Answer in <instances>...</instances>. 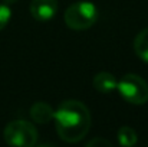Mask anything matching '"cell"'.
I'll use <instances>...</instances> for the list:
<instances>
[{"instance_id": "cell-6", "label": "cell", "mask_w": 148, "mask_h": 147, "mask_svg": "<svg viewBox=\"0 0 148 147\" xmlns=\"http://www.w3.org/2000/svg\"><path fill=\"white\" fill-rule=\"evenodd\" d=\"M30 117L35 123L38 124H48L49 121L53 120L55 117V111L53 108L50 107L48 102H43V101H38L32 105L30 108Z\"/></svg>"}, {"instance_id": "cell-8", "label": "cell", "mask_w": 148, "mask_h": 147, "mask_svg": "<svg viewBox=\"0 0 148 147\" xmlns=\"http://www.w3.org/2000/svg\"><path fill=\"white\" fill-rule=\"evenodd\" d=\"M134 50L143 61L148 62V28L141 30L134 39Z\"/></svg>"}, {"instance_id": "cell-11", "label": "cell", "mask_w": 148, "mask_h": 147, "mask_svg": "<svg viewBox=\"0 0 148 147\" xmlns=\"http://www.w3.org/2000/svg\"><path fill=\"white\" fill-rule=\"evenodd\" d=\"M88 147H95V146H106L109 147L111 146V143L108 141V140H105V139H99V137H97V139H94V140H91V141H88V144H86Z\"/></svg>"}, {"instance_id": "cell-5", "label": "cell", "mask_w": 148, "mask_h": 147, "mask_svg": "<svg viewBox=\"0 0 148 147\" xmlns=\"http://www.w3.org/2000/svg\"><path fill=\"white\" fill-rule=\"evenodd\" d=\"M58 12L56 0H32L30 14L38 22H49Z\"/></svg>"}, {"instance_id": "cell-4", "label": "cell", "mask_w": 148, "mask_h": 147, "mask_svg": "<svg viewBox=\"0 0 148 147\" xmlns=\"http://www.w3.org/2000/svg\"><path fill=\"white\" fill-rule=\"evenodd\" d=\"M116 90L127 102L134 105H143L148 101V85L147 82L135 74H127L118 81Z\"/></svg>"}, {"instance_id": "cell-10", "label": "cell", "mask_w": 148, "mask_h": 147, "mask_svg": "<svg viewBox=\"0 0 148 147\" xmlns=\"http://www.w3.org/2000/svg\"><path fill=\"white\" fill-rule=\"evenodd\" d=\"M10 17H12V10L9 9V4H4V3L0 4V30L6 28Z\"/></svg>"}, {"instance_id": "cell-1", "label": "cell", "mask_w": 148, "mask_h": 147, "mask_svg": "<svg viewBox=\"0 0 148 147\" xmlns=\"http://www.w3.org/2000/svg\"><path fill=\"white\" fill-rule=\"evenodd\" d=\"M55 126L59 137L66 143L82 140L91 128V114L86 105L76 99L63 101L55 111Z\"/></svg>"}, {"instance_id": "cell-2", "label": "cell", "mask_w": 148, "mask_h": 147, "mask_svg": "<svg viewBox=\"0 0 148 147\" xmlns=\"http://www.w3.org/2000/svg\"><path fill=\"white\" fill-rule=\"evenodd\" d=\"M98 9L91 1H78L71 4L65 12V23L72 30H86L95 25Z\"/></svg>"}, {"instance_id": "cell-3", "label": "cell", "mask_w": 148, "mask_h": 147, "mask_svg": "<svg viewBox=\"0 0 148 147\" xmlns=\"http://www.w3.org/2000/svg\"><path fill=\"white\" fill-rule=\"evenodd\" d=\"M4 141L9 146L16 147H33L38 143V130L33 124L25 120L10 121L3 131Z\"/></svg>"}, {"instance_id": "cell-7", "label": "cell", "mask_w": 148, "mask_h": 147, "mask_svg": "<svg viewBox=\"0 0 148 147\" xmlns=\"http://www.w3.org/2000/svg\"><path fill=\"white\" fill-rule=\"evenodd\" d=\"M92 85L94 88L98 91V92H103V94H108V92H112L116 90L118 87V81L115 79V77L109 72H99L92 79Z\"/></svg>"}, {"instance_id": "cell-9", "label": "cell", "mask_w": 148, "mask_h": 147, "mask_svg": "<svg viewBox=\"0 0 148 147\" xmlns=\"http://www.w3.org/2000/svg\"><path fill=\"white\" fill-rule=\"evenodd\" d=\"M118 141L119 144L124 147H131L135 146L137 141H138V136H137V131L128 126H124L118 130Z\"/></svg>"}, {"instance_id": "cell-12", "label": "cell", "mask_w": 148, "mask_h": 147, "mask_svg": "<svg viewBox=\"0 0 148 147\" xmlns=\"http://www.w3.org/2000/svg\"><path fill=\"white\" fill-rule=\"evenodd\" d=\"M17 0H3V3L4 4H13V3H16Z\"/></svg>"}]
</instances>
